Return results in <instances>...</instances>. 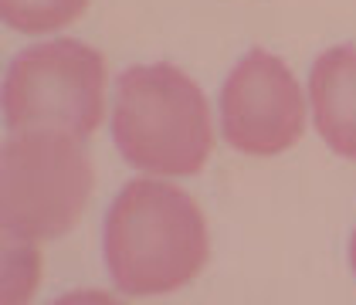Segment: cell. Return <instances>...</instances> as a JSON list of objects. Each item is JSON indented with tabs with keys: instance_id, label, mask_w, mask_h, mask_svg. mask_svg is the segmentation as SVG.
<instances>
[{
	"instance_id": "cell-1",
	"label": "cell",
	"mask_w": 356,
	"mask_h": 305,
	"mask_svg": "<svg viewBox=\"0 0 356 305\" xmlns=\"http://www.w3.org/2000/svg\"><path fill=\"white\" fill-rule=\"evenodd\" d=\"M211 241L200 207L173 183L133 180L106 217V265L126 295H166L207 265Z\"/></svg>"
},
{
	"instance_id": "cell-2",
	"label": "cell",
	"mask_w": 356,
	"mask_h": 305,
	"mask_svg": "<svg viewBox=\"0 0 356 305\" xmlns=\"http://www.w3.org/2000/svg\"><path fill=\"white\" fill-rule=\"evenodd\" d=\"M112 136L129 167L156 176L200 173L214 149L207 99L173 65H139L119 79Z\"/></svg>"
},
{
	"instance_id": "cell-3",
	"label": "cell",
	"mask_w": 356,
	"mask_h": 305,
	"mask_svg": "<svg viewBox=\"0 0 356 305\" xmlns=\"http://www.w3.org/2000/svg\"><path fill=\"white\" fill-rule=\"evenodd\" d=\"M92 194V163L72 133H17L3 146V234L51 241L68 234Z\"/></svg>"
},
{
	"instance_id": "cell-4",
	"label": "cell",
	"mask_w": 356,
	"mask_h": 305,
	"mask_svg": "<svg viewBox=\"0 0 356 305\" xmlns=\"http://www.w3.org/2000/svg\"><path fill=\"white\" fill-rule=\"evenodd\" d=\"M3 115L14 133L92 136L106 119V61L79 41L34 44L10 61Z\"/></svg>"
},
{
	"instance_id": "cell-5",
	"label": "cell",
	"mask_w": 356,
	"mask_h": 305,
	"mask_svg": "<svg viewBox=\"0 0 356 305\" xmlns=\"http://www.w3.org/2000/svg\"><path fill=\"white\" fill-rule=\"evenodd\" d=\"M220 129L248 156H278L299 142L305 102L299 82L275 55L251 51L227 75L220 92Z\"/></svg>"
},
{
	"instance_id": "cell-6",
	"label": "cell",
	"mask_w": 356,
	"mask_h": 305,
	"mask_svg": "<svg viewBox=\"0 0 356 305\" xmlns=\"http://www.w3.org/2000/svg\"><path fill=\"white\" fill-rule=\"evenodd\" d=\"M309 99L316 129L339 156L356 160V48H329L312 65Z\"/></svg>"
},
{
	"instance_id": "cell-7",
	"label": "cell",
	"mask_w": 356,
	"mask_h": 305,
	"mask_svg": "<svg viewBox=\"0 0 356 305\" xmlns=\"http://www.w3.org/2000/svg\"><path fill=\"white\" fill-rule=\"evenodd\" d=\"M88 7V0H0L3 21L24 34H48L72 24Z\"/></svg>"
},
{
	"instance_id": "cell-8",
	"label": "cell",
	"mask_w": 356,
	"mask_h": 305,
	"mask_svg": "<svg viewBox=\"0 0 356 305\" xmlns=\"http://www.w3.org/2000/svg\"><path fill=\"white\" fill-rule=\"evenodd\" d=\"M350 265H353V272H356V231H353V241H350Z\"/></svg>"
}]
</instances>
